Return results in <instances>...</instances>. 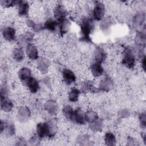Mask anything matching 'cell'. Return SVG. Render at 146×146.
<instances>
[{"label": "cell", "instance_id": "obj_1", "mask_svg": "<svg viewBox=\"0 0 146 146\" xmlns=\"http://www.w3.org/2000/svg\"><path fill=\"white\" fill-rule=\"evenodd\" d=\"M94 28V23L93 21L88 18H83L80 22V36L82 40L89 42L91 41L90 35Z\"/></svg>", "mask_w": 146, "mask_h": 146}, {"label": "cell", "instance_id": "obj_2", "mask_svg": "<svg viewBox=\"0 0 146 146\" xmlns=\"http://www.w3.org/2000/svg\"><path fill=\"white\" fill-rule=\"evenodd\" d=\"M122 64L128 68H133L136 64V58L132 49L127 47H125L122 55Z\"/></svg>", "mask_w": 146, "mask_h": 146}, {"label": "cell", "instance_id": "obj_3", "mask_svg": "<svg viewBox=\"0 0 146 146\" xmlns=\"http://www.w3.org/2000/svg\"><path fill=\"white\" fill-rule=\"evenodd\" d=\"M106 7L104 4L100 1H96L92 10V18L94 20L99 21L102 20L105 14Z\"/></svg>", "mask_w": 146, "mask_h": 146}, {"label": "cell", "instance_id": "obj_4", "mask_svg": "<svg viewBox=\"0 0 146 146\" xmlns=\"http://www.w3.org/2000/svg\"><path fill=\"white\" fill-rule=\"evenodd\" d=\"M54 19L57 22H60L66 18L67 12L64 6L61 4L56 5L53 10Z\"/></svg>", "mask_w": 146, "mask_h": 146}, {"label": "cell", "instance_id": "obj_5", "mask_svg": "<svg viewBox=\"0 0 146 146\" xmlns=\"http://www.w3.org/2000/svg\"><path fill=\"white\" fill-rule=\"evenodd\" d=\"M34 34L31 32H26L21 35L18 39L17 42L19 47H26L29 44L31 43L34 39Z\"/></svg>", "mask_w": 146, "mask_h": 146}, {"label": "cell", "instance_id": "obj_6", "mask_svg": "<svg viewBox=\"0 0 146 146\" xmlns=\"http://www.w3.org/2000/svg\"><path fill=\"white\" fill-rule=\"evenodd\" d=\"M36 135L40 139L49 137L50 136V131L47 121L39 123L36 125Z\"/></svg>", "mask_w": 146, "mask_h": 146}, {"label": "cell", "instance_id": "obj_7", "mask_svg": "<svg viewBox=\"0 0 146 146\" xmlns=\"http://www.w3.org/2000/svg\"><path fill=\"white\" fill-rule=\"evenodd\" d=\"M36 60V67L38 70L42 74H46L49 70L50 61L45 57H39Z\"/></svg>", "mask_w": 146, "mask_h": 146}, {"label": "cell", "instance_id": "obj_8", "mask_svg": "<svg viewBox=\"0 0 146 146\" xmlns=\"http://www.w3.org/2000/svg\"><path fill=\"white\" fill-rule=\"evenodd\" d=\"M43 108L44 110L51 115H56L58 113L59 110L57 102L52 99H49L47 100L43 105Z\"/></svg>", "mask_w": 146, "mask_h": 146}, {"label": "cell", "instance_id": "obj_9", "mask_svg": "<svg viewBox=\"0 0 146 146\" xmlns=\"http://www.w3.org/2000/svg\"><path fill=\"white\" fill-rule=\"evenodd\" d=\"M71 121L78 125H83L85 124L86 122L85 113L80 108H77L74 110Z\"/></svg>", "mask_w": 146, "mask_h": 146}, {"label": "cell", "instance_id": "obj_10", "mask_svg": "<svg viewBox=\"0 0 146 146\" xmlns=\"http://www.w3.org/2000/svg\"><path fill=\"white\" fill-rule=\"evenodd\" d=\"M2 34L4 39L7 42H11L16 39V30L12 26H6L4 27Z\"/></svg>", "mask_w": 146, "mask_h": 146}, {"label": "cell", "instance_id": "obj_11", "mask_svg": "<svg viewBox=\"0 0 146 146\" xmlns=\"http://www.w3.org/2000/svg\"><path fill=\"white\" fill-rule=\"evenodd\" d=\"M62 78L64 82L67 85H70L74 83L76 79L75 73L68 68H65L63 70Z\"/></svg>", "mask_w": 146, "mask_h": 146}, {"label": "cell", "instance_id": "obj_12", "mask_svg": "<svg viewBox=\"0 0 146 146\" xmlns=\"http://www.w3.org/2000/svg\"><path fill=\"white\" fill-rule=\"evenodd\" d=\"M26 54L28 58L33 60L39 58V52L37 47L33 43H30L26 47Z\"/></svg>", "mask_w": 146, "mask_h": 146}, {"label": "cell", "instance_id": "obj_13", "mask_svg": "<svg viewBox=\"0 0 146 146\" xmlns=\"http://www.w3.org/2000/svg\"><path fill=\"white\" fill-rule=\"evenodd\" d=\"M18 75L19 80L25 84L32 77L31 70L29 67H23L18 71Z\"/></svg>", "mask_w": 146, "mask_h": 146}, {"label": "cell", "instance_id": "obj_14", "mask_svg": "<svg viewBox=\"0 0 146 146\" xmlns=\"http://www.w3.org/2000/svg\"><path fill=\"white\" fill-rule=\"evenodd\" d=\"M113 83L112 79L107 76L102 78L99 84V89L104 92L109 91L113 87Z\"/></svg>", "mask_w": 146, "mask_h": 146}, {"label": "cell", "instance_id": "obj_15", "mask_svg": "<svg viewBox=\"0 0 146 146\" xmlns=\"http://www.w3.org/2000/svg\"><path fill=\"white\" fill-rule=\"evenodd\" d=\"M31 115L30 109L25 106H22L18 107L17 110L18 119L21 121H25L29 119Z\"/></svg>", "mask_w": 146, "mask_h": 146}, {"label": "cell", "instance_id": "obj_16", "mask_svg": "<svg viewBox=\"0 0 146 146\" xmlns=\"http://www.w3.org/2000/svg\"><path fill=\"white\" fill-rule=\"evenodd\" d=\"M94 60L95 62L102 64L107 58V54L104 50L100 47H97L94 51Z\"/></svg>", "mask_w": 146, "mask_h": 146}, {"label": "cell", "instance_id": "obj_17", "mask_svg": "<svg viewBox=\"0 0 146 146\" xmlns=\"http://www.w3.org/2000/svg\"><path fill=\"white\" fill-rule=\"evenodd\" d=\"M18 14L21 17H25L29 13L30 5L26 1L19 0L18 4Z\"/></svg>", "mask_w": 146, "mask_h": 146}, {"label": "cell", "instance_id": "obj_18", "mask_svg": "<svg viewBox=\"0 0 146 146\" xmlns=\"http://www.w3.org/2000/svg\"><path fill=\"white\" fill-rule=\"evenodd\" d=\"M14 107L12 100L7 96L1 97V108L5 112H10Z\"/></svg>", "mask_w": 146, "mask_h": 146}, {"label": "cell", "instance_id": "obj_19", "mask_svg": "<svg viewBox=\"0 0 146 146\" xmlns=\"http://www.w3.org/2000/svg\"><path fill=\"white\" fill-rule=\"evenodd\" d=\"M91 72L95 78L101 76L104 73V68L101 63L94 62L91 66Z\"/></svg>", "mask_w": 146, "mask_h": 146}, {"label": "cell", "instance_id": "obj_20", "mask_svg": "<svg viewBox=\"0 0 146 146\" xmlns=\"http://www.w3.org/2000/svg\"><path fill=\"white\" fill-rule=\"evenodd\" d=\"M11 56L15 61L17 62H22L25 58V53L22 48L19 46L15 47L12 50Z\"/></svg>", "mask_w": 146, "mask_h": 146}, {"label": "cell", "instance_id": "obj_21", "mask_svg": "<svg viewBox=\"0 0 146 146\" xmlns=\"http://www.w3.org/2000/svg\"><path fill=\"white\" fill-rule=\"evenodd\" d=\"M30 92L36 93L39 89V84L38 80L34 77H31L25 84Z\"/></svg>", "mask_w": 146, "mask_h": 146}, {"label": "cell", "instance_id": "obj_22", "mask_svg": "<svg viewBox=\"0 0 146 146\" xmlns=\"http://www.w3.org/2000/svg\"><path fill=\"white\" fill-rule=\"evenodd\" d=\"M71 27V22L67 18L58 22L59 31L61 35L66 34L70 30Z\"/></svg>", "mask_w": 146, "mask_h": 146}, {"label": "cell", "instance_id": "obj_23", "mask_svg": "<svg viewBox=\"0 0 146 146\" xmlns=\"http://www.w3.org/2000/svg\"><path fill=\"white\" fill-rule=\"evenodd\" d=\"M57 27H58V22L51 18L47 19L43 25L44 29L51 32L54 31Z\"/></svg>", "mask_w": 146, "mask_h": 146}, {"label": "cell", "instance_id": "obj_24", "mask_svg": "<svg viewBox=\"0 0 146 146\" xmlns=\"http://www.w3.org/2000/svg\"><path fill=\"white\" fill-rule=\"evenodd\" d=\"M3 132L7 136H12L15 134V128L13 122L5 121V128Z\"/></svg>", "mask_w": 146, "mask_h": 146}, {"label": "cell", "instance_id": "obj_25", "mask_svg": "<svg viewBox=\"0 0 146 146\" xmlns=\"http://www.w3.org/2000/svg\"><path fill=\"white\" fill-rule=\"evenodd\" d=\"M80 93L81 91L80 90L76 88H72L68 93V98L69 101L72 103L76 102L79 99Z\"/></svg>", "mask_w": 146, "mask_h": 146}, {"label": "cell", "instance_id": "obj_26", "mask_svg": "<svg viewBox=\"0 0 146 146\" xmlns=\"http://www.w3.org/2000/svg\"><path fill=\"white\" fill-rule=\"evenodd\" d=\"M104 141L107 145L113 146L116 143V139L115 135L111 132L106 133L104 135Z\"/></svg>", "mask_w": 146, "mask_h": 146}, {"label": "cell", "instance_id": "obj_27", "mask_svg": "<svg viewBox=\"0 0 146 146\" xmlns=\"http://www.w3.org/2000/svg\"><path fill=\"white\" fill-rule=\"evenodd\" d=\"M90 128L95 132L101 131L103 127V122L102 119L98 118L95 121L89 124Z\"/></svg>", "mask_w": 146, "mask_h": 146}, {"label": "cell", "instance_id": "obj_28", "mask_svg": "<svg viewBox=\"0 0 146 146\" xmlns=\"http://www.w3.org/2000/svg\"><path fill=\"white\" fill-rule=\"evenodd\" d=\"M85 118L86 121L90 124L98 119L99 118V116L96 112H95L94 110H90L87 111L85 113Z\"/></svg>", "mask_w": 146, "mask_h": 146}, {"label": "cell", "instance_id": "obj_29", "mask_svg": "<svg viewBox=\"0 0 146 146\" xmlns=\"http://www.w3.org/2000/svg\"><path fill=\"white\" fill-rule=\"evenodd\" d=\"M47 124L49 128L50 131V136L49 137H54L58 130V127H57V123L56 121L54 119H51L48 120Z\"/></svg>", "mask_w": 146, "mask_h": 146}, {"label": "cell", "instance_id": "obj_30", "mask_svg": "<svg viewBox=\"0 0 146 146\" xmlns=\"http://www.w3.org/2000/svg\"><path fill=\"white\" fill-rule=\"evenodd\" d=\"M74 109L70 105H65L62 108V114L68 120H71L73 113Z\"/></svg>", "mask_w": 146, "mask_h": 146}, {"label": "cell", "instance_id": "obj_31", "mask_svg": "<svg viewBox=\"0 0 146 146\" xmlns=\"http://www.w3.org/2000/svg\"><path fill=\"white\" fill-rule=\"evenodd\" d=\"M27 24L29 27L33 29V31H34L36 33L40 32L44 29L43 25L40 23H36L32 20H28L27 22Z\"/></svg>", "mask_w": 146, "mask_h": 146}, {"label": "cell", "instance_id": "obj_32", "mask_svg": "<svg viewBox=\"0 0 146 146\" xmlns=\"http://www.w3.org/2000/svg\"><path fill=\"white\" fill-rule=\"evenodd\" d=\"M19 0H1L0 1L1 5L6 8H9L13 7L15 5H18Z\"/></svg>", "mask_w": 146, "mask_h": 146}, {"label": "cell", "instance_id": "obj_33", "mask_svg": "<svg viewBox=\"0 0 146 146\" xmlns=\"http://www.w3.org/2000/svg\"><path fill=\"white\" fill-rule=\"evenodd\" d=\"M95 88L93 84L91 82H84L83 83L80 91L82 92H91L94 90Z\"/></svg>", "mask_w": 146, "mask_h": 146}, {"label": "cell", "instance_id": "obj_34", "mask_svg": "<svg viewBox=\"0 0 146 146\" xmlns=\"http://www.w3.org/2000/svg\"><path fill=\"white\" fill-rule=\"evenodd\" d=\"M145 19V15L143 12L137 13L134 18L135 23L137 25H141Z\"/></svg>", "mask_w": 146, "mask_h": 146}, {"label": "cell", "instance_id": "obj_35", "mask_svg": "<svg viewBox=\"0 0 146 146\" xmlns=\"http://www.w3.org/2000/svg\"><path fill=\"white\" fill-rule=\"evenodd\" d=\"M139 119L140 121V123L141 125L143 127H145L146 125V116H145V112H141L139 116Z\"/></svg>", "mask_w": 146, "mask_h": 146}, {"label": "cell", "instance_id": "obj_36", "mask_svg": "<svg viewBox=\"0 0 146 146\" xmlns=\"http://www.w3.org/2000/svg\"><path fill=\"white\" fill-rule=\"evenodd\" d=\"M129 112L127 109H122L118 112V116L121 118H125L128 116Z\"/></svg>", "mask_w": 146, "mask_h": 146}, {"label": "cell", "instance_id": "obj_37", "mask_svg": "<svg viewBox=\"0 0 146 146\" xmlns=\"http://www.w3.org/2000/svg\"><path fill=\"white\" fill-rule=\"evenodd\" d=\"M87 137V136H86V135H82L78 137V141L79 143H82L83 144V143L88 141V138Z\"/></svg>", "mask_w": 146, "mask_h": 146}, {"label": "cell", "instance_id": "obj_38", "mask_svg": "<svg viewBox=\"0 0 146 146\" xmlns=\"http://www.w3.org/2000/svg\"><path fill=\"white\" fill-rule=\"evenodd\" d=\"M27 144V143H26V141L24 140V139H22V138H19L17 141V144H16V145H25Z\"/></svg>", "mask_w": 146, "mask_h": 146}, {"label": "cell", "instance_id": "obj_39", "mask_svg": "<svg viewBox=\"0 0 146 146\" xmlns=\"http://www.w3.org/2000/svg\"><path fill=\"white\" fill-rule=\"evenodd\" d=\"M145 56H144V57L141 59V67L144 70H145V63H146V60H145Z\"/></svg>", "mask_w": 146, "mask_h": 146}, {"label": "cell", "instance_id": "obj_40", "mask_svg": "<svg viewBox=\"0 0 146 146\" xmlns=\"http://www.w3.org/2000/svg\"><path fill=\"white\" fill-rule=\"evenodd\" d=\"M5 128V121L1 120V133H2L3 132Z\"/></svg>", "mask_w": 146, "mask_h": 146}]
</instances>
